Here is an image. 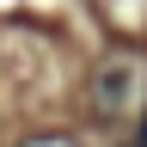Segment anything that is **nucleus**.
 <instances>
[{
    "label": "nucleus",
    "mask_w": 147,
    "mask_h": 147,
    "mask_svg": "<svg viewBox=\"0 0 147 147\" xmlns=\"http://www.w3.org/2000/svg\"><path fill=\"white\" fill-rule=\"evenodd\" d=\"M25 147H80V141H67V135H37V141H25Z\"/></svg>",
    "instance_id": "2"
},
{
    "label": "nucleus",
    "mask_w": 147,
    "mask_h": 147,
    "mask_svg": "<svg viewBox=\"0 0 147 147\" xmlns=\"http://www.w3.org/2000/svg\"><path fill=\"white\" fill-rule=\"evenodd\" d=\"M92 117L98 123H129L141 110V98H147V61L141 55H129V49H117V55H104L98 67H92Z\"/></svg>",
    "instance_id": "1"
}]
</instances>
